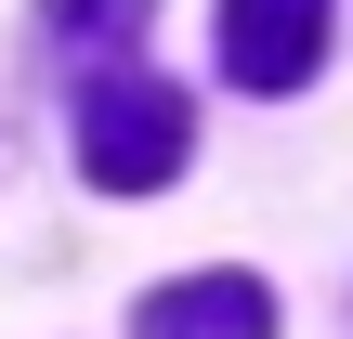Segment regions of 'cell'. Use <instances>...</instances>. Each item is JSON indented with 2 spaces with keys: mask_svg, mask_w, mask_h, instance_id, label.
Masks as SVG:
<instances>
[{
  "mask_svg": "<svg viewBox=\"0 0 353 339\" xmlns=\"http://www.w3.org/2000/svg\"><path fill=\"white\" fill-rule=\"evenodd\" d=\"M183 144H196V105H183L157 65H105V78L79 91V170H92L105 196H157V183L183 170Z\"/></svg>",
  "mask_w": 353,
  "mask_h": 339,
  "instance_id": "1",
  "label": "cell"
},
{
  "mask_svg": "<svg viewBox=\"0 0 353 339\" xmlns=\"http://www.w3.org/2000/svg\"><path fill=\"white\" fill-rule=\"evenodd\" d=\"M223 78L236 91H301L314 52H327V0H223Z\"/></svg>",
  "mask_w": 353,
  "mask_h": 339,
  "instance_id": "2",
  "label": "cell"
},
{
  "mask_svg": "<svg viewBox=\"0 0 353 339\" xmlns=\"http://www.w3.org/2000/svg\"><path fill=\"white\" fill-rule=\"evenodd\" d=\"M131 339H275V300L249 287V274H196V287H157Z\"/></svg>",
  "mask_w": 353,
  "mask_h": 339,
  "instance_id": "3",
  "label": "cell"
},
{
  "mask_svg": "<svg viewBox=\"0 0 353 339\" xmlns=\"http://www.w3.org/2000/svg\"><path fill=\"white\" fill-rule=\"evenodd\" d=\"M39 26H52V39H131L144 0H39Z\"/></svg>",
  "mask_w": 353,
  "mask_h": 339,
  "instance_id": "4",
  "label": "cell"
}]
</instances>
